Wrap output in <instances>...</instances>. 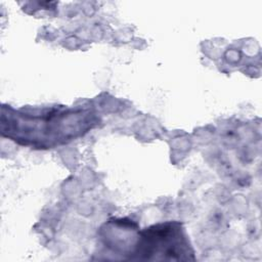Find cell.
<instances>
[{
  "mask_svg": "<svg viewBox=\"0 0 262 262\" xmlns=\"http://www.w3.org/2000/svg\"><path fill=\"white\" fill-rule=\"evenodd\" d=\"M94 124L84 110H50L28 114L2 110V134L23 145L51 147L86 133Z\"/></svg>",
  "mask_w": 262,
  "mask_h": 262,
  "instance_id": "6da1fadb",
  "label": "cell"
},
{
  "mask_svg": "<svg viewBox=\"0 0 262 262\" xmlns=\"http://www.w3.org/2000/svg\"><path fill=\"white\" fill-rule=\"evenodd\" d=\"M135 254L145 259H189L192 254L181 224L167 222L139 232Z\"/></svg>",
  "mask_w": 262,
  "mask_h": 262,
  "instance_id": "7a4b0ae2",
  "label": "cell"
}]
</instances>
